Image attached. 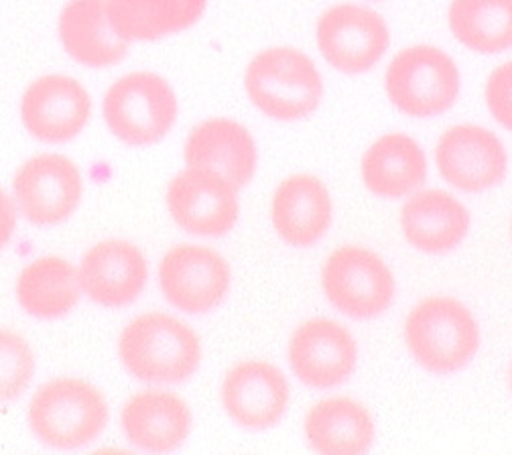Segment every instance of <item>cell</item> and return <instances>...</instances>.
<instances>
[{"instance_id": "cell-1", "label": "cell", "mask_w": 512, "mask_h": 455, "mask_svg": "<svg viewBox=\"0 0 512 455\" xmlns=\"http://www.w3.org/2000/svg\"><path fill=\"white\" fill-rule=\"evenodd\" d=\"M118 356L126 372L151 384H177L196 374L202 342L196 330L179 317L147 311L124 325Z\"/></svg>"}, {"instance_id": "cell-2", "label": "cell", "mask_w": 512, "mask_h": 455, "mask_svg": "<svg viewBox=\"0 0 512 455\" xmlns=\"http://www.w3.org/2000/svg\"><path fill=\"white\" fill-rule=\"evenodd\" d=\"M102 390L78 376L43 382L29 401L27 423L33 435L55 449H78L102 435L108 425Z\"/></svg>"}, {"instance_id": "cell-3", "label": "cell", "mask_w": 512, "mask_h": 455, "mask_svg": "<svg viewBox=\"0 0 512 455\" xmlns=\"http://www.w3.org/2000/svg\"><path fill=\"white\" fill-rule=\"evenodd\" d=\"M405 342L419 366L433 374H452L472 362L480 330L472 311L454 297H427L405 321Z\"/></svg>"}, {"instance_id": "cell-4", "label": "cell", "mask_w": 512, "mask_h": 455, "mask_svg": "<svg viewBox=\"0 0 512 455\" xmlns=\"http://www.w3.org/2000/svg\"><path fill=\"white\" fill-rule=\"evenodd\" d=\"M250 102L277 120L309 116L324 98V82L315 63L293 47H271L256 55L246 70Z\"/></svg>"}, {"instance_id": "cell-5", "label": "cell", "mask_w": 512, "mask_h": 455, "mask_svg": "<svg viewBox=\"0 0 512 455\" xmlns=\"http://www.w3.org/2000/svg\"><path fill=\"white\" fill-rule=\"evenodd\" d=\"M102 112L118 141L128 147H149L167 137L179 104L165 78L153 72H133L108 88Z\"/></svg>"}, {"instance_id": "cell-6", "label": "cell", "mask_w": 512, "mask_h": 455, "mask_svg": "<svg viewBox=\"0 0 512 455\" xmlns=\"http://www.w3.org/2000/svg\"><path fill=\"white\" fill-rule=\"evenodd\" d=\"M391 102L415 118L450 110L460 94L456 61L431 45H413L399 51L384 76Z\"/></svg>"}, {"instance_id": "cell-7", "label": "cell", "mask_w": 512, "mask_h": 455, "mask_svg": "<svg viewBox=\"0 0 512 455\" xmlns=\"http://www.w3.org/2000/svg\"><path fill=\"white\" fill-rule=\"evenodd\" d=\"M322 287L328 301L354 319L376 317L395 299L389 265L374 250L358 244H344L328 256Z\"/></svg>"}, {"instance_id": "cell-8", "label": "cell", "mask_w": 512, "mask_h": 455, "mask_svg": "<svg viewBox=\"0 0 512 455\" xmlns=\"http://www.w3.org/2000/svg\"><path fill=\"white\" fill-rule=\"evenodd\" d=\"M82 195V171L66 155H35L19 167L13 179L17 210L39 228L66 222L82 204Z\"/></svg>"}, {"instance_id": "cell-9", "label": "cell", "mask_w": 512, "mask_h": 455, "mask_svg": "<svg viewBox=\"0 0 512 455\" xmlns=\"http://www.w3.org/2000/svg\"><path fill=\"white\" fill-rule=\"evenodd\" d=\"M159 289L179 311L202 315L216 309L230 291L232 271L228 260L202 244H177L159 263Z\"/></svg>"}, {"instance_id": "cell-10", "label": "cell", "mask_w": 512, "mask_h": 455, "mask_svg": "<svg viewBox=\"0 0 512 455\" xmlns=\"http://www.w3.org/2000/svg\"><path fill=\"white\" fill-rule=\"evenodd\" d=\"M238 187L226 177L204 169L185 167L167 185V210L173 222L196 236H224L240 216Z\"/></svg>"}, {"instance_id": "cell-11", "label": "cell", "mask_w": 512, "mask_h": 455, "mask_svg": "<svg viewBox=\"0 0 512 455\" xmlns=\"http://www.w3.org/2000/svg\"><path fill=\"white\" fill-rule=\"evenodd\" d=\"M391 33L384 19L358 5H336L317 21V47L344 74H364L387 53Z\"/></svg>"}, {"instance_id": "cell-12", "label": "cell", "mask_w": 512, "mask_h": 455, "mask_svg": "<svg viewBox=\"0 0 512 455\" xmlns=\"http://www.w3.org/2000/svg\"><path fill=\"white\" fill-rule=\"evenodd\" d=\"M293 374L309 388L326 390L346 382L358 364V344L342 323L326 317L303 321L289 340Z\"/></svg>"}, {"instance_id": "cell-13", "label": "cell", "mask_w": 512, "mask_h": 455, "mask_svg": "<svg viewBox=\"0 0 512 455\" xmlns=\"http://www.w3.org/2000/svg\"><path fill=\"white\" fill-rule=\"evenodd\" d=\"M435 163L439 175L452 187L480 193L504 179L508 157L492 130L476 124H458L439 137Z\"/></svg>"}, {"instance_id": "cell-14", "label": "cell", "mask_w": 512, "mask_h": 455, "mask_svg": "<svg viewBox=\"0 0 512 455\" xmlns=\"http://www.w3.org/2000/svg\"><path fill=\"white\" fill-rule=\"evenodd\" d=\"M92 114L88 90L74 78L51 74L35 80L23 94L21 118L27 133L41 143L76 139Z\"/></svg>"}, {"instance_id": "cell-15", "label": "cell", "mask_w": 512, "mask_h": 455, "mask_svg": "<svg viewBox=\"0 0 512 455\" xmlns=\"http://www.w3.org/2000/svg\"><path fill=\"white\" fill-rule=\"evenodd\" d=\"M228 417L246 429H269L289 407L291 390L285 374L267 360H244L232 366L220 388Z\"/></svg>"}, {"instance_id": "cell-16", "label": "cell", "mask_w": 512, "mask_h": 455, "mask_svg": "<svg viewBox=\"0 0 512 455\" xmlns=\"http://www.w3.org/2000/svg\"><path fill=\"white\" fill-rule=\"evenodd\" d=\"M82 293L96 305L118 309L135 303L147 287L149 265L143 250L120 238L96 242L80 263Z\"/></svg>"}, {"instance_id": "cell-17", "label": "cell", "mask_w": 512, "mask_h": 455, "mask_svg": "<svg viewBox=\"0 0 512 455\" xmlns=\"http://www.w3.org/2000/svg\"><path fill=\"white\" fill-rule=\"evenodd\" d=\"M194 425L189 405L173 390L145 388L128 397L120 411V427L128 443L151 453L175 451Z\"/></svg>"}, {"instance_id": "cell-18", "label": "cell", "mask_w": 512, "mask_h": 455, "mask_svg": "<svg viewBox=\"0 0 512 455\" xmlns=\"http://www.w3.org/2000/svg\"><path fill=\"white\" fill-rule=\"evenodd\" d=\"M271 220L277 236L295 248L322 240L332 224V198L322 179L297 173L283 179L271 202Z\"/></svg>"}, {"instance_id": "cell-19", "label": "cell", "mask_w": 512, "mask_h": 455, "mask_svg": "<svg viewBox=\"0 0 512 455\" xmlns=\"http://www.w3.org/2000/svg\"><path fill=\"white\" fill-rule=\"evenodd\" d=\"M185 167H204L234 183H250L256 171V145L248 130L230 118H210L191 130L183 147Z\"/></svg>"}, {"instance_id": "cell-20", "label": "cell", "mask_w": 512, "mask_h": 455, "mask_svg": "<svg viewBox=\"0 0 512 455\" xmlns=\"http://www.w3.org/2000/svg\"><path fill=\"white\" fill-rule=\"evenodd\" d=\"M401 230L405 240L421 252H450L468 236L470 212L450 191H413L401 208Z\"/></svg>"}, {"instance_id": "cell-21", "label": "cell", "mask_w": 512, "mask_h": 455, "mask_svg": "<svg viewBox=\"0 0 512 455\" xmlns=\"http://www.w3.org/2000/svg\"><path fill=\"white\" fill-rule=\"evenodd\" d=\"M59 39L88 68H108L128 53V41L110 23L108 0H70L59 15Z\"/></svg>"}, {"instance_id": "cell-22", "label": "cell", "mask_w": 512, "mask_h": 455, "mask_svg": "<svg viewBox=\"0 0 512 455\" xmlns=\"http://www.w3.org/2000/svg\"><path fill=\"white\" fill-rule=\"evenodd\" d=\"M303 433L307 445L322 455H360L372 447L376 427L362 403L330 397L309 407Z\"/></svg>"}, {"instance_id": "cell-23", "label": "cell", "mask_w": 512, "mask_h": 455, "mask_svg": "<svg viewBox=\"0 0 512 455\" xmlns=\"http://www.w3.org/2000/svg\"><path fill=\"white\" fill-rule=\"evenodd\" d=\"M360 173L366 189L378 198H405L423 185L427 159L417 141L391 133L368 147Z\"/></svg>"}, {"instance_id": "cell-24", "label": "cell", "mask_w": 512, "mask_h": 455, "mask_svg": "<svg viewBox=\"0 0 512 455\" xmlns=\"http://www.w3.org/2000/svg\"><path fill=\"white\" fill-rule=\"evenodd\" d=\"M21 309L39 319L68 315L82 297L78 269L68 258L39 256L21 271L15 285Z\"/></svg>"}, {"instance_id": "cell-25", "label": "cell", "mask_w": 512, "mask_h": 455, "mask_svg": "<svg viewBox=\"0 0 512 455\" xmlns=\"http://www.w3.org/2000/svg\"><path fill=\"white\" fill-rule=\"evenodd\" d=\"M208 0H108L116 33L131 41H155L194 27Z\"/></svg>"}, {"instance_id": "cell-26", "label": "cell", "mask_w": 512, "mask_h": 455, "mask_svg": "<svg viewBox=\"0 0 512 455\" xmlns=\"http://www.w3.org/2000/svg\"><path fill=\"white\" fill-rule=\"evenodd\" d=\"M447 21L472 51L502 53L512 47V0H452Z\"/></svg>"}, {"instance_id": "cell-27", "label": "cell", "mask_w": 512, "mask_h": 455, "mask_svg": "<svg viewBox=\"0 0 512 455\" xmlns=\"http://www.w3.org/2000/svg\"><path fill=\"white\" fill-rule=\"evenodd\" d=\"M35 354L15 330L0 328V405L19 399L35 376Z\"/></svg>"}, {"instance_id": "cell-28", "label": "cell", "mask_w": 512, "mask_h": 455, "mask_svg": "<svg viewBox=\"0 0 512 455\" xmlns=\"http://www.w3.org/2000/svg\"><path fill=\"white\" fill-rule=\"evenodd\" d=\"M486 104L498 124L512 133V61H506L490 74L486 84Z\"/></svg>"}, {"instance_id": "cell-29", "label": "cell", "mask_w": 512, "mask_h": 455, "mask_svg": "<svg viewBox=\"0 0 512 455\" xmlns=\"http://www.w3.org/2000/svg\"><path fill=\"white\" fill-rule=\"evenodd\" d=\"M17 230V204L13 195L0 185V250H3Z\"/></svg>"}, {"instance_id": "cell-30", "label": "cell", "mask_w": 512, "mask_h": 455, "mask_svg": "<svg viewBox=\"0 0 512 455\" xmlns=\"http://www.w3.org/2000/svg\"><path fill=\"white\" fill-rule=\"evenodd\" d=\"M510 388H512V364H510Z\"/></svg>"}, {"instance_id": "cell-31", "label": "cell", "mask_w": 512, "mask_h": 455, "mask_svg": "<svg viewBox=\"0 0 512 455\" xmlns=\"http://www.w3.org/2000/svg\"><path fill=\"white\" fill-rule=\"evenodd\" d=\"M510 236H512V224H510Z\"/></svg>"}]
</instances>
